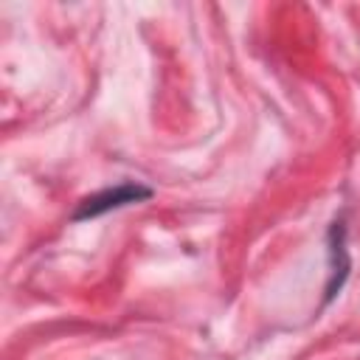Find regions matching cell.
Returning a JSON list of instances; mask_svg holds the SVG:
<instances>
[{"mask_svg": "<svg viewBox=\"0 0 360 360\" xmlns=\"http://www.w3.org/2000/svg\"><path fill=\"white\" fill-rule=\"evenodd\" d=\"M152 197V191L146 186H135V183H121L115 188H104L98 194H90L79 202V208L73 211V222H84V219H96L107 211H115V208H124V205H132V202H141Z\"/></svg>", "mask_w": 360, "mask_h": 360, "instance_id": "1", "label": "cell"}]
</instances>
